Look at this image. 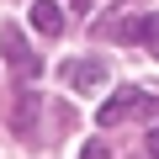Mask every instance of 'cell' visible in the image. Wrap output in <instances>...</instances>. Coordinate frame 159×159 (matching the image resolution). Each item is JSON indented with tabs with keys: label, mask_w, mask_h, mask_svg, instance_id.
<instances>
[{
	"label": "cell",
	"mask_w": 159,
	"mask_h": 159,
	"mask_svg": "<svg viewBox=\"0 0 159 159\" xmlns=\"http://www.w3.org/2000/svg\"><path fill=\"white\" fill-rule=\"evenodd\" d=\"M143 111H159V85H122V90L96 111V122H101V127H117V122L143 117Z\"/></svg>",
	"instance_id": "1"
},
{
	"label": "cell",
	"mask_w": 159,
	"mask_h": 159,
	"mask_svg": "<svg viewBox=\"0 0 159 159\" xmlns=\"http://www.w3.org/2000/svg\"><path fill=\"white\" fill-rule=\"evenodd\" d=\"M0 48H6V64H11L21 80H37V74H43V64H37V53L27 48L21 27H6V32H0Z\"/></svg>",
	"instance_id": "2"
},
{
	"label": "cell",
	"mask_w": 159,
	"mask_h": 159,
	"mask_svg": "<svg viewBox=\"0 0 159 159\" xmlns=\"http://www.w3.org/2000/svg\"><path fill=\"white\" fill-rule=\"evenodd\" d=\"M106 37H117V43H148L154 58H159V16H127V21H111Z\"/></svg>",
	"instance_id": "3"
},
{
	"label": "cell",
	"mask_w": 159,
	"mask_h": 159,
	"mask_svg": "<svg viewBox=\"0 0 159 159\" xmlns=\"http://www.w3.org/2000/svg\"><path fill=\"white\" fill-rule=\"evenodd\" d=\"M64 85L80 90V96L101 90V85H106V64H101V58H69V64H64Z\"/></svg>",
	"instance_id": "4"
},
{
	"label": "cell",
	"mask_w": 159,
	"mask_h": 159,
	"mask_svg": "<svg viewBox=\"0 0 159 159\" xmlns=\"http://www.w3.org/2000/svg\"><path fill=\"white\" fill-rule=\"evenodd\" d=\"M32 32L37 37H58L64 32V11L53 6V0H32Z\"/></svg>",
	"instance_id": "5"
},
{
	"label": "cell",
	"mask_w": 159,
	"mask_h": 159,
	"mask_svg": "<svg viewBox=\"0 0 159 159\" xmlns=\"http://www.w3.org/2000/svg\"><path fill=\"white\" fill-rule=\"evenodd\" d=\"M11 133H16V138H32V133H37V96H32V90H21V96H16Z\"/></svg>",
	"instance_id": "6"
},
{
	"label": "cell",
	"mask_w": 159,
	"mask_h": 159,
	"mask_svg": "<svg viewBox=\"0 0 159 159\" xmlns=\"http://www.w3.org/2000/svg\"><path fill=\"white\" fill-rule=\"evenodd\" d=\"M80 159H111V154H106V143H85V148H80Z\"/></svg>",
	"instance_id": "7"
},
{
	"label": "cell",
	"mask_w": 159,
	"mask_h": 159,
	"mask_svg": "<svg viewBox=\"0 0 159 159\" xmlns=\"http://www.w3.org/2000/svg\"><path fill=\"white\" fill-rule=\"evenodd\" d=\"M148 154L159 159V122H154V133H148Z\"/></svg>",
	"instance_id": "8"
},
{
	"label": "cell",
	"mask_w": 159,
	"mask_h": 159,
	"mask_svg": "<svg viewBox=\"0 0 159 159\" xmlns=\"http://www.w3.org/2000/svg\"><path fill=\"white\" fill-rule=\"evenodd\" d=\"M69 6H74V11H90V6H96V0H69Z\"/></svg>",
	"instance_id": "9"
}]
</instances>
